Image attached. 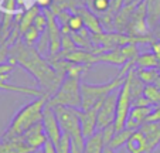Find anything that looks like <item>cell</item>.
I'll return each instance as SVG.
<instances>
[{
    "label": "cell",
    "mask_w": 160,
    "mask_h": 153,
    "mask_svg": "<svg viewBox=\"0 0 160 153\" xmlns=\"http://www.w3.org/2000/svg\"><path fill=\"white\" fill-rule=\"evenodd\" d=\"M9 63L23 67L27 72H30L38 84V89H41L48 98L58 89L65 78V74L55 69L54 65L45 60L36 47L27 45L20 40L9 48Z\"/></svg>",
    "instance_id": "6da1fadb"
},
{
    "label": "cell",
    "mask_w": 160,
    "mask_h": 153,
    "mask_svg": "<svg viewBox=\"0 0 160 153\" xmlns=\"http://www.w3.org/2000/svg\"><path fill=\"white\" fill-rule=\"evenodd\" d=\"M47 101H48V96L41 95V96H36V99L26 104L24 106H21L17 114L14 115V118L12 119L9 128L4 130L3 136L23 135L30 128H33L34 125L41 122Z\"/></svg>",
    "instance_id": "7a4b0ae2"
},
{
    "label": "cell",
    "mask_w": 160,
    "mask_h": 153,
    "mask_svg": "<svg viewBox=\"0 0 160 153\" xmlns=\"http://www.w3.org/2000/svg\"><path fill=\"white\" fill-rule=\"evenodd\" d=\"M52 109L55 112L62 133L70 135L74 146H77L79 150H84L85 138L82 135L81 118H79L81 109L72 108V106H54Z\"/></svg>",
    "instance_id": "3957f363"
},
{
    "label": "cell",
    "mask_w": 160,
    "mask_h": 153,
    "mask_svg": "<svg viewBox=\"0 0 160 153\" xmlns=\"http://www.w3.org/2000/svg\"><path fill=\"white\" fill-rule=\"evenodd\" d=\"M126 77L116 75L113 79L105 82V84H88L81 82V111H87L89 108H94L95 105L101 104L111 92L119 89L123 85Z\"/></svg>",
    "instance_id": "277c9868"
},
{
    "label": "cell",
    "mask_w": 160,
    "mask_h": 153,
    "mask_svg": "<svg viewBox=\"0 0 160 153\" xmlns=\"http://www.w3.org/2000/svg\"><path fill=\"white\" fill-rule=\"evenodd\" d=\"M81 81L77 77L65 75L58 89L47 101V105L54 106H72L81 109Z\"/></svg>",
    "instance_id": "5b68a950"
},
{
    "label": "cell",
    "mask_w": 160,
    "mask_h": 153,
    "mask_svg": "<svg viewBox=\"0 0 160 153\" xmlns=\"http://www.w3.org/2000/svg\"><path fill=\"white\" fill-rule=\"evenodd\" d=\"M132 95H130V82L126 75L123 85L119 88L118 94V104H116V118H115V129L122 130L126 125V119L132 109Z\"/></svg>",
    "instance_id": "8992f818"
},
{
    "label": "cell",
    "mask_w": 160,
    "mask_h": 153,
    "mask_svg": "<svg viewBox=\"0 0 160 153\" xmlns=\"http://www.w3.org/2000/svg\"><path fill=\"white\" fill-rule=\"evenodd\" d=\"M138 57V48L136 44H128L123 47H118L113 50L105 51L102 54L97 55V64L105 63V64H113V65H123L125 63L133 60Z\"/></svg>",
    "instance_id": "52a82bcc"
},
{
    "label": "cell",
    "mask_w": 160,
    "mask_h": 153,
    "mask_svg": "<svg viewBox=\"0 0 160 153\" xmlns=\"http://www.w3.org/2000/svg\"><path fill=\"white\" fill-rule=\"evenodd\" d=\"M149 31L150 28L148 26V18H146V0H143L133 10L125 34L132 37H148Z\"/></svg>",
    "instance_id": "ba28073f"
},
{
    "label": "cell",
    "mask_w": 160,
    "mask_h": 153,
    "mask_svg": "<svg viewBox=\"0 0 160 153\" xmlns=\"http://www.w3.org/2000/svg\"><path fill=\"white\" fill-rule=\"evenodd\" d=\"M118 94L119 89L111 92L99 105L98 109V130H102L105 128H108L109 125L115 123V118H116V104H118Z\"/></svg>",
    "instance_id": "9c48e42d"
},
{
    "label": "cell",
    "mask_w": 160,
    "mask_h": 153,
    "mask_svg": "<svg viewBox=\"0 0 160 153\" xmlns=\"http://www.w3.org/2000/svg\"><path fill=\"white\" fill-rule=\"evenodd\" d=\"M44 14L47 17V34H48V41H50V57L60 54L61 48H62V31L58 24V18L51 10L42 9Z\"/></svg>",
    "instance_id": "30bf717a"
},
{
    "label": "cell",
    "mask_w": 160,
    "mask_h": 153,
    "mask_svg": "<svg viewBox=\"0 0 160 153\" xmlns=\"http://www.w3.org/2000/svg\"><path fill=\"white\" fill-rule=\"evenodd\" d=\"M42 126H44V132L47 135V139L51 142L54 146H57L62 139V130L61 126L58 123V119L55 116V112L51 106L45 105L44 108V114H42Z\"/></svg>",
    "instance_id": "8fae6325"
},
{
    "label": "cell",
    "mask_w": 160,
    "mask_h": 153,
    "mask_svg": "<svg viewBox=\"0 0 160 153\" xmlns=\"http://www.w3.org/2000/svg\"><path fill=\"white\" fill-rule=\"evenodd\" d=\"M37 150L28 146L23 135L2 136L0 139V153H36Z\"/></svg>",
    "instance_id": "7c38bea8"
},
{
    "label": "cell",
    "mask_w": 160,
    "mask_h": 153,
    "mask_svg": "<svg viewBox=\"0 0 160 153\" xmlns=\"http://www.w3.org/2000/svg\"><path fill=\"white\" fill-rule=\"evenodd\" d=\"M99 105H95L94 108H89L87 111H81L79 112V118H81V128H82V135L84 138H89L94 133L98 132V109H99Z\"/></svg>",
    "instance_id": "4fadbf2b"
},
{
    "label": "cell",
    "mask_w": 160,
    "mask_h": 153,
    "mask_svg": "<svg viewBox=\"0 0 160 153\" xmlns=\"http://www.w3.org/2000/svg\"><path fill=\"white\" fill-rule=\"evenodd\" d=\"M153 106H132L129 112V116L126 119V125L125 128L132 130H138L142 125L146 123V119L150 115Z\"/></svg>",
    "instance_id": "5bb4252c"
},
{
    "label": "cell",
    "mask_w": 160,
    "mask_h": 153,
    "mask_svg": "<svg viewBox=\"0 0 160 153\" xmlns=\"http://www.w3.org/2000/svg\"><path fill=\"white\" fill-rule=\"evenodd\" d=\"M139 129L148 142V153H153L160 146V122H146Z\"/></svg>",
    "instance_id": "9a60e30c"
},
{
    "label": "cell",
    "mask_w": 160,
    "mask_h": 153,
    "mask_svg": "<svg viewBox=\"0 0 160 153\" xmlns=\"http://www.w3.org/2000/svg\"><path fill=\"white\" fill-rule=\"evenodd\" d=\"M23 138H24V140L27 142L28 146H31L33 149H36V150H38L40 147L42 149L44 145L48 142L47 135H45V132H44L42 122L37 123V125H34L33 128H30L27 132H24L23 133Z\"/></svg>",
    "instance_id": "2e32d148"
},
{
    "label": "cell",
    "mask_w": 160,
    "mask_h": 153,
    "mask_svg": "<svg viewBox=\"0 0 160 153\" xmlns=\"http://www.w3.org/2000/svg\"><path fill=\"white\" fill-rule=\"evenodd\" d=\"M75 13L82 17L85 27L89 30V33H92V34H101V33H103L102 21H101L99 18H98L97 16L94 14V12H92L91 9L81 6V7H78V9H75Z\"/></svg>",
    "instance_id": "e0dca14e"
},
{
    "label": "cell",
    "mask_w": 160,
    "mask_h": 153,
    "mask_svg": "<svg viewBox=\"0 0 160 153\" xmlns=\"http://www.w3.org/2000/svg\"><path fill=\"white\" fill-rule=\"evenodd\" d=\"M146 18L150 31L160 26V0H146Z\"/></svg>",
    "instance_id": "ac0fdd59"
},
{
    "label": "cell",
    "mask_w": 160,
    "mask_h": 153,
    "mask_svg": "<svg viewBox=\"0 0 160 153\" xmlns=\"http://www.w3.org/2000/svg\"><path fill=\"white\" fill-rule=\"evenodd\" d=\"M126 149L129 153H148V142L140 129L132 133L130 139L126 143Z\"/></svg>",
    "instance_id": "d6986e66"
},
{
    "label": "cell",
    "mask_w": 160,
    "mask_h": 153,
    "mask_svg": "<svg viewBox=\"0 0 160 153\" xmlns=\"http://www.w3.org/2000/svg\"><path fill=\"white\" fill-rule=\"evenodd\" d=\"M40 13H41V7H38L37 4H34V6H31L30 9H27L26 12H23L20 21H18V30H20L21 36L33 26L34 20H36V17Z\"/></svg>",
    "instance_id": "ffe728a7"
},
{
    "label": "cell",
    "mask_w": 160,
    "mask_h": 153,
    "mask_svg": "<svg viewBox=\"0 0 160 153\" xmlns=\"http://www.w3.org/2000/svg\"><path fill=\"white\" fill-rule=\"evenodd\" d=\"M105 140H103L102 132L98 130L97 133H94L92 136L85 139V146L82 153H102L103 147H105Z\"/></svg>",
    "instance_id": "44dd1931"
},
{
    "label": "cell",
    "mask_w": 160,
    "mask_h": 153,
    "mask_svg": "<svg viewBox=\"0 0 160 153\" xmlns=\"http://www.w3.org/2000/svg\"><path fill=\"white\" fill-rule=\"evenodd\" d=\"M135 132V130H132V129H128V128H123L122 130H116L115 133H113V136H112V139H111V142H109L106 146H109L111 149H113V150H118V149H121L122 146H126V143H128V140L130 139V136H132V133Z\"/></svg>",
    "instance_id": "7402d4cb"
},
{
    "label": "cell",
    "mask_w": 160,
    "mask_h": 153,
    "mask_svg": "<svg viewBox=\"0 0 160 153\" xmlns=\"http://www.w3.org/2000/svg\"><path fill=\"white\" fill-rule=\"evenodd\" d=\"M136 65L138 68H157L159 60L154 53H143L136 57Z\"/></svg>",
    "instance_id": "603a6c76"
},
{
    "label": "cell",
    "mask_w": 160,
    "mask_h": 153,
    "mask_svg": "<svg viewBox=\"0 0 160 153\" xmlns=\"http://www.w3.org/2000/svg\"><path fill=\"white\" fill-rule=\"evenodd\" d=\"M136 69V75L145 82L148 84H154L157 81V78L160 77V72L157 68H135Z\"/></svg>",
    "instance_id": "cb8c5ba5"
},
{
    "label": "cell",
    "mask_w": 160,
    "mask_h": 153,
    "mask_svg": "<svg viewBox=\"0 0 160 153\" xmlns=\"http://www.w3.org/2000/svg\"><path fill=\"white\" fill-rule=\"evenodd\" d=\"M143 95L149 101L150 105H160V88L156 87L154 84H148L145 85L143 89Z\"/></svg>",
    "instance_id": "d4e9b609"
},
{
    "label": "cell",
    "mask_w": 160,
    "mask_h": 153,
    "mask_svg": "<svg viewBox=\"0 0 160 153\" xmlns=\"http://www.w3.org/2000/svg\"><path fill=\"white\" fill-rule=\"evenodd\" d=\"M42 33H44V31H40L36 26H31L21 37H23V41H24L27 45H33L34 47V44H37V41L40 40V37H41Z\"/></svg>",
    "instance_id": "484cf974"
},
{
    "label": "cell",
    "mask_w": 160,
    "mask_h": 153,
    "mask_svg": "<svg viewBox=\"0 0 160 153\" xmlns=\"http://www.w3.org/2000/svg\"><path fill=\"white\" fill-rule=\"evenodd\" d=\"M89 9L95 13L105 14L111 7V0H89Z\"/></svg>",
    "instance_id": "4316f807"
},
{
    "label": "cell",
    "mask_w": 160,
    "mask_h": 153,
    "mask_svg": "<svg viewBox=\"0 0 160 153\" xmlns=\"http://www.w3.org/2000/svg\"><path fill=\"white\" fill-rule=\"evenodd\" d=\"M67 26L70 27L71 33H79V31L85 27L82 17L79 14H77V13L71 14V17H70V20H68V23H67Z\"/></svg>",
    "instance_id": "83f0119b"
},
{
    "label": "cell",
    "mask_w": 160,
    "mask_h": 153,
    "mask_svg": "<svg viewBox=\"0 0 160 153\" xmlns=\"http://www.w3.org/2000/svg\"><path fill=\"white\" fill-rule=\"evenodd\" d=\"M71 150H72V140H71L70 135L64 133L61 142L55 146V152L57 153H71Z\"/></svg>",
    "instance_id": "f1b7e54d"
},
{
    "label": "cell",
    "mask_w": 160,
    "mask_h": 153,
    "mask_svg": "<svg viewBox=\"0 0 160 153\" xmlns=\"http://www.w3.org/2000/svg\"><path fill=\"white\" fill-rule=\"evenodd\" d=\"M33 26H36L40 31H45V30H47V17H45L44 13H40V14L37 16L36 20H34Z\"/></svg>",
    "instance_id": "f546056e"
},
{
    "label": "cell",
    "mask_w": 160,
    "mask_h": 153,
    "mask_svg": "<svg viewBox=\"0 0 160 153\" xmlns=\"http://www.w3.org/2000/svg\"><path fill=\"white\" fill-rule=\"evenodd\" d=\"M101 132H102V136H103V140H105V145H108L109 142H111V139H112V136H113V133L116 132L115 125H109L108 128L102 129Z\"/></svg>",
    "instance_id": "4dcf8cb0"
},
{
    "label": "cell",
    "mask_w": 160,
    "mask_h": 153,
    "mask_svg": "<svg viewBox=\"0 0 160 153\" xmlns=\"http://www.w3.org/2000/svg\"><path fill=\"white\" fill-rule=\"evenodd\" d=\"M146 122H160V105L153 106V109H152L150 115L148 116Z\"/></svg>",
    "instance_id": "1f68e13d"
},
{
    "label": "cell",
    "mask_w": 160,
    "mask_h": 153,
    "mask_svg": "<svg viewBox=\"0 0 160 153\" xmlns=\"http://www.w3.org/2000/svg\"><path fill=\"white\" fill-rule=\"evenodd\" d=\"M14 69V65L10 63H0V77H4V75H10Z\"/></svg>",
    "instance_id": "d6a6232c"
},
{
    "label": "cell",
    "mask_w": 160,
    "mask_h": 153,
    "mask_svg": "<svg viewBox=\"0 0 160 153\" xmlns=\"http://www.w3.org/2000/svg\"><path fill=\"white\" fill-rule=\"evenodd\" d=\"M54 0H36V4L41 9H48V7L52 6Z\"/></svg>",
    "instance_id": "836d02e7"
},
{
    "label": "cell",
    "mask_w": 160,
    "mask_h": 153,
    "mask_svg": "<svg viewBox=\"0 0 160 153\" xmlns=\"http://www.w3.org/2000/svg\"><path fill=\"white\" fill-rule=\"evenodd\" d=\"M42 153H57L55 152V146L48 140L44 145V147H42Z\"/></svg>",
    "instance_id": "e575fe53"
},
{
    "label": "cell",
    "mask_w": 160,
    "mask_h": 153,
    "mask_svg": "<svg viewBox=\"0 0 160 153\" xmlns=\"http://www.w3.org/2000/svg\"><path fill=\"white\" fill-rule=\"evenodd\" d=\"M102 153H115V150L111 149L109 146H105V147H103V152Z\"/></svg>",
    "instance_id": "d590c367"
},
{
    "label": "cell",
    "mask_w": 160,
    "mask_h": 153,
    "mask_svg": "<svg viewBox=\"0 0 160 153\" xmlns=\"http://www.w3.org/2000/svg\"><path fill=\"white\" fill-rule=\"evenodd\" d=\"M71 153H82V150H79L77 146H74L72 145V150H71Z\"/></svg>",
    "instance_id": "8d00e7d4"
},
{
    "label": "cell",
    "mask_w": 160,
    "mask_h": 153,
    "mask_svg": "<svg viewBox=\"0 0 160 153\" xmlns=\"http://www.w3.org/2000/svg\"><path fill=\"white\" fill-rule=\"evenodd\" d=\"M2 27H3V26H2V21H0V40H2V43H4L3 41V37H2Z\"/></svg>",
    "instance_id": "74e56055"
},
{
    "label": "cell",
    "mask_w": 160,
    "mask_h": 153,
    "mask_svg": "<svg viewBox=\"0 0 160 153\" xmlns=\"http://www.w3.org/2000/svg\"><path fill=\"white\" fill-rule=\"evenodd\" d=\"M159 147H160V146H159Z\"/></svg>",
    "instance_id": "f35d334b"
}]
</instances>
